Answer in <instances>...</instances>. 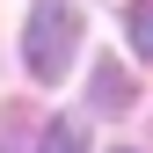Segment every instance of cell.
I'll return each mask as SVG.
<instances>
[{
  "instance_id": "7a4b0ae2",
  "label": "cell",
  "mask_w": 153,
  "mask_h": 153,
  "mask_svg": "<svg viewBox=\"0 0 153 153\" xmlns=\"http://www.w3.org/2000/svg\"><path fill=\"white\" fill-rule=\"evenodd\" d=\"M124 102H131V80L117 66H102L95 73V109H102V117H124Z\"/></svg>"
},
{
  "instance_id": "3957f363",
  "label": "cell",
  "mask_w": 153,
  "mask_h": 153,
  "mask_svg": "<svg viewBox=\"0 0 153 153\" xmlns=\"http://www.w3.org/2000/svg\"><path fill=\"white\" fill-rule=\"evenodd\" d=\"M36 153H88V139H80V124H73V117H51L44 139H36Z\"/></svg>"
},
{
  "instance_id": "277c9868",
  "label": "cell",
  "mask_w": 153,
  "mask_h": 153,
  "mask_svg": "<svg viewBox=\"0 0 153 153\" xmlns=\"http://www.w3.org/2000/svg\"><path fill=\"white\" fill-rule=\"evenodd\" d=\"M124 29H131V51H139V59H153V0H131Z\"/></svg>"
},
{
  "instance_id": "6da1fadb",
  "label": "cell",
  "mask_w": 153,
  "mask_h": 153,
  "mask_svg": "<svg viewBox=\"0 0 153 153\" xmlns=\"http://www.w3.org/2000/svg\"><path fill=\"white\" fill-rule=\"evenodd\" d=\"M73 51H80V7L73 0H29V22H22V66H29V80L59 88L73 73Z\"/></svg>"
}]
</instances>
